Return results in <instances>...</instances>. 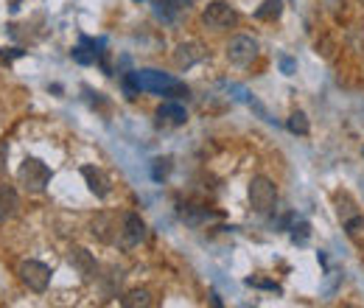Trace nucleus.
Here are the masks:
<instances>
[{
	"mask_svg": "<svg viewBox=\"0 0 364 308\" xmlns=\"http://www.w3.org/2000/svg\"><path fill=\"white\" fill-rule=\"evenodd\" d=\"M182 6H179V0H154V15L162 20V23H174L179 17Z\"/></svg>",
	"mask_w": 364,
	"mask_h": 308,
	"instance_id": "nucleus-13",
	"label": "nucleus"
},
{
	"mask_svg": "<svg viewBox=\"0 0 364 308\" xmlns=\"http://www.w3.org/2000/svg\"><path fill=\"white\" fill-rule=\"evenodd\" d=\"M208 56V48L202 43H179L174 48V65L176 68H194Z\"/></svg>",
	"mask_w": 364,
	"mask_h": 308,
	"instance_id": "nucleus-8",
	"label": "nucleus"
},
{
	"mask_svg": "<svg viewBox=\"0 0 364 308\" xmlns=\"http://www.w3.org/2000/svg\"><path fill=\"white\" fill-rule=\"evenodd\" d=\"M82 177H84V183H87V188H90L98 199H107V197H109V191H112V180H109L101 169H96V166H84V169H82Z\"/></svg>",
	"mask_w": 364,
	"mask_h": 308,
	"instance_id": "nucleus-9",
	"label": "nucleus"
},
{
	"mask_svg": "<svg viewBox=\"0 0 364 308\" xmlns=\"http://www.w3.org/2000/svg\"><path fill=\"white\" fill-rule=\"evenodd\" d=\"M280 12H283V0H264L261 9L255 12V17L258 20H278Z\"/></svg>",
	"mask_w": 364,
	"mask_h": 308,
	"instance_id": "nucleus-18",
	"label": "nucleus"
},
{
	"mask_svg": "<svg viewBox=\"0 0 364 308\" xmlns=\"http://www.w3.org/2000/svg\"><path fill=\"white\" fill-rule=\"evenodd\" d=\"M154 300H151V291L149 288H132L123 300H121V305H126V308H149Z\"/></svg>",
	"mask_w": 364,
	"mask_h": 308,
	"instance_id": "nucleus-14",
	"label": "nucleus"
},
{
	"mask_svg": "<svg viewBox=\"0 0 364 308\" xmlns=\"http://www.w3.org/2000/svg\"><path fill=\"white\" fill-rule=\"evenodd\" d=\"M211 302H213V305H216V308H219V305H222V300H219V294H216V291H211Z\"/></svg>",
	"mask_w": 364,
	"mask_h": 308,
	"instance_id": "nucleus-28",
	"label": "nucleus"
},
{
	"mask_svg": "<svg viewBox=\"0 0 364 308\" xmlns=\"http://www.w3.org/2000/svg\"><path fill=\"white\" fill-rule=\"evenodd\" d=\"M361 154H364V148H361Z\"/></svg>",
	"mask_w": 364,
	"mask_h": 308,
	"instance_id": "nucleus-29",
	"label": "nucleus"
},
{
	"mask_svg": "<svg viewBox=\"0 0 364 308\" xmlns=\"http://www.w3.org/2000/svg\"><path fill=\"white\" fill-rule=\"evenodd\" d=\"M17 210H20L17 191L9 183H3V185H0V222H9L12 216H17Z\"/></svg>",
	"mask_w": 364,
	"mask_h": 308,
	"instance_id": "nucleus-12",
	"label": "nucleus"
},
{
	"mask_svg": "<svg viewBox=\"0 0 364 308\" xmlns=\"http://www.w3.org/2000/svg\"><path fill=\"white\" fill-rule=\"evenodd\" d=\"M17 275H20L23 286H29V288L37 291V294L45 291L48 283H51V269H48L43 261H23L20 269H17Z\"/></svg>",
	"mask_w": 364,
	"mask_h": 308,
	"instance_id": "nucleus-7",
	"label": "nucleus"
},
{
	"mask_svg": "<svg viewBox=\"0 0 364 308\" xmlns=\"http://www.w3.org/2000/svg\"><path fill=\"white\" fill-rule=\"evenodd\" d=\"M336 213H339V219H342V222H350V219H356V216H358L356 205H353L347 197H342V199H339V208H336Z\"/></svg>",
	"mask_w": 364,
	"mask_h": 308,
	"instance_id": "nucleus-21",
	"label": "nucleus"
},
{
	"mask_svg": "<svg viewBox=\"0 0 364 308\" xmlns=\"http://www.w3.org/2000/svg\"><path fill=\"white\" fill-rule=\"evenodd\" d=\"M68 261H70V266H76L79 269V275H82V280H93L96 277V272H98V266H96V258L84 249V247H70V252H68Z\"/></svg>",
	"mask_w": 364,
	"mask_h": 308,
	"instance_id": "nucleus-10",
	"label": "nucleus"
},
{
	"mask_svg": "<svg viewBox=\"0 0 364 308\" xmlns=\"http://www.w3.org/2000/svg\"><path fill=\"white\" fill-rule=\"evenodd\" d=\"M202 23L211 31H227L238 23V12L230 3H225V0H213V3H208L205 12H202Z\"/></svg>",
	"mask_w": 364,
	"mask_h": 308,
	"instance_id": "nucleus-5",
	"label": "nucleus"
},
{
	"mask_svg": "<svg viewBox=\"0 0 364 308\" xmlns=\"http://www.w3.org/2000/svg\"><path fill=\"white\" fill-rule=\"evenodd\" d=\"M17 56H23V51H17V48H12V54H6V48H0V62H12V59H17Z\"/></svg>",
	"mask_w": 364,
	"mask_h": 308,
	"instance_id": "nucleus-25",
	"label": "nucleus"
},
{
	"mask_svg": "<svg viewBox=\"0 0 364 308\" xmlns=\"http://www.w3.org/2000/svg\"><path fill=\"white\" fill-rule=\"evenodd\" d=\"M247 286H255V288H266V291H275L280 294V286L275 280H264V277H247Z\"/></svg>",
	"mask_w": 364,
	"mask_h": 308,
	"instance_id": "nucleus-24",
	"label": "nucleus"
},
{
	"mask_svg": "<svg viewBox=\"0 0 364 308\" xmlns=\"http://www.w3.org/2000/svg\"><path fill=\"white\" fill-rule=\"evenodd\" d=\"M6 154H9V146H6V143H0V171L6 169Z\"/></svg>",
	"mask_w": 364,
	"mask_h": 308,
	"instance_id": "nucleus-27",
	"label": "nucleus"
},
{
	"mask_svg": "<svg viewBox=\"0 0 364 308\" xmlns=\"http://www.w3.org/2000/svg\"><path fill=\"white\" fill-rule=\"evenodd\" d=\"M143 236H146L143 219H140L137 213H123V216H121V224L115 227L112 244H118L121 249H132V247H137V244L143 241Z\"/></svg>",
	"mask_w": 364,
	"mask_h": 308,
	"instance_id": "nucleus-4",
	"label": "nucleus"
},
{
	"mask_svg": "<svg viewBox=\"0 0 364 308\" xmlns=\"http://www.w3.org/2000/svg\"><path fill=\"white\" fill-rule=\"evenodd\" d=\"M73 59H76L79 65H93V62H98V54H96V51H87V45L82 43L79 48H73Z\"/></svg>",
	"mask_w": 364,
	"mask_h": 308,
	"instance_id": "nucleus-20",
	"label": "nucleus"
},
{
	"mask_svg": "<svg viewBox=\"0 0 364 308\" xmlns=\"http://www.w3.org/2000/svg\"><path fill=\"white\" fill-rule=\"evenodd\" d=\"M115 227H118V222H115L112 216L101 213V216L93 222V236H98L101 241H109V244H112V236H109V230H115Z\"/></svg>",
	"mask_w": 364,
	"mask_h": 308,
	"instance_id": "nucleus-15",
	"label": "nucleus"
},
{
	"mask_svg": "<svg viewBox=\"0 0 364 308\" xmlns=\"http://www.w3.org/2000/svg\"><path fill=\"white\" fill-rule=\"evenodd\" d=\"M179 216L185 219L188 224H194V227L202 224V222H208V219H219V213H211V210H205V208H194V205H188Z\"/></svg>",
	"mask_w": 364,
	"mask_h": 308,
	"instance_id": "nucleus-17",
	"label": "nucleus"
},
{
	"mask_svg": "<svg viewBox=\"0 0 364 308\" xmlns=\"http://www.w3.org/2000/svg\"><path fill=\"white\" fill-rule=\"evenodd\" d=\"M308 236H311V224H308V222H297V224L291 227V241H294V244H305Z\"/></svg>",
	"mask_w": 364,
	"mask_h": 308,
	"instance_id": "nucleus-23",
	"label": "nucleus"
},
{
	"mask_svg": "<svg viewBox=\"0 0 364 308\" xmlns=\"http://www.w3.org/2000/svg\"><path fill=\"white\" fill-rule=\"evenodd\" d=\"M168 171H171V160H168V157H160V160H154V169H151V177H154V183H162V180L168 177Z\"/></svg>",
	"mask_w": 364,
	"mask_h": 308,
	"instance_id": "nucleus-22",
	"label": "nucleus"
},
{
	"mask_svg": "<svg viewBox=\"0 0 364 308\" xmlns=\"http://www.w3.org/2000/svg\"><path fill=\"white\" fill-rule=\"evenodd\" d=\"M157 121L165 123V126H185L188 112H185V107H182V104H176L174 98H168L165 104L157 107Z\"/></svg>",
	"mask_w": 364,
	"mask_h": 308,
	"instance_id": "nucleus-11",
	"label": "nucleus"
},
{
	"mask_svg": "<svg viewBox=\"0 0 364 308\" xmlns=\"http://www.w3.org/2000/svg\"><path fill=\"white\" fill-rule=\"evenodd\" d=\"M286 129H289L291 134H308V132H311V123H308L305 112L294 109V112H291V115L286 118Z\"/></svg>",
	"mask_w": 364,
	"mask_h": 308,
	"instance_id": "nucleus-16",
	"label": "nucleus"
},
{
	"mask_svg": "<svg viewBox=\"0 0 364 308\" xmlns=\"http://www.w3.org/2000/svg\"><path fill=\"white\" fill-rule=\"evenodd\" d=\"M258 40H252V37H247V34H238V37H233L230 43H227V59L233 62V65H238V68H247V65H252L255 59H258Z\"/></svg>",
	"mask_w": 364,
	"mask_h": 308,
	"instance_id": "nucleus-6",
	"label": "nucleus"
},
{
	"mask_svg": "<svg viewBox=\"0 0 364 308\" xmlns=\"http://www.w3.org/2000/svg\"><path fill=\"white\" fill-rule=\"evenodd\" d=\"M17 177H20V185L29 194H43L48 188V183H51V169L43 160H37V157H26L20 171H17Z\"/></svg>",
	"mask_w": 364,
	"mask_h": 308,
	"instance_id": "nucleus-3",
	"label": "nucleus"
},
{
	"mask_svg": "<svg viewBox=\"0 0 364 308\" xmlns=\"http://www.w3.org/2000/svg\"><path fill=\"white\" fill-rule=\"evenodd\" d=\"M280 68H283V73H286V76H291V73L297 70V65H294V59H289V56H283V59H280Z\"/></svg>",
	"mask_w": 364,
	"mask_h": 308,
	"instance_id": "nucleus-26",
	"label": "nucleus"
},
{
	"mask_svg": "<svg viewBox=\"0 0 364 308\" xmlns=\"http://www.w3.org/2000/svg\"><path fill=\"white\" fill-rule=\"evenodd\" d=\"M250 208L261 216H269L278 208V185L269 177H252L250 183Z\"/></svg>",
	"mask_w": 364,
	"mask_h": 308,
	"instance_id": "nucleus-2",
	"label": "nucleus"
},
{
	"mask_svg": "<svg viewBox=\"0 0 364 308\" xmlns=\"http://www.w3.org/2000/svg\"><path fill=\"white\" fill-rule=\"evenodd\" d=\"M135 79H137L140 90H146V93H157V95H165V98H188L191 95V90L182 82H176L174 76L154 70V68L135 70Z\"/></svg>",
	"mask_w": 364,
	"mask_h": 308,
	"instance_id": "nucleus-1",
	"label": "nucleus"
},
{
	"mask_svg": "<svg viewBox=\"0 0 364 308\" xmlns=\"http://www.w3.org/2000/svg\"><path fill=\"white\" fill-rule=\"evenodd\" d=\"M121 87H123V93H126V98H137L143 90H140V84H137V79H135V70L132 73H126L123 79H121Z\"/></svg>",
	"mask_w": 364,
	"mask_h": 308,
	"instance_id": "nucleus-19",
	"label": "nucleus"
}]
</instances>
